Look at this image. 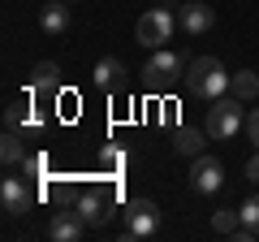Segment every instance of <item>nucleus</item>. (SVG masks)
<instances>
[{"label": "nucleus", "mask_w": 259, "mask_h": 242, "mask_svg": "<svg viewBox=\"0 0 259 242\" xmlns=\"http://www.w3.org/2000/svg\"><path fill=\"white\" fill-rule=\"evenodd\" d=\"M48 233H52L56 242H78L87 233V221L78 216V208H74V212H65V208H61V212L52 216V225H48Z\"/></svg>", "instance_id": "obj_12"}, {"label": "nucleus", "mask_w": 259, "mask_h": 242, "mask_svg": "<svg viewBox=\"0 0 259 242\" xmlns=\"http://www.w3.org/2000/svg\"><path fill=\"white\" fill-rule=\"evenodd\" d=\"M160 225H164V212H160L151 199H130V204H125V229H121V238H125V242L156 238Z\"/></svg>", "instance_id": "obj_2"}, {"label": "nucleus", "mask_w": 259, "mask_h": 242, "mask_svg": "<svg viewBox=\"0 0 259 242\" xmlns=\"http://www.w3.org/2000/svg\"><path fill=\"white\" fill-rule=\"evenodd\" d=\"M246 139L259 147V108H250V112H246Z\"/></svg>", "instance_id": "obj_21"}, {"label": "nucleus", "mask_w": 259, "mask_h": 242, "mask_svg": "<svg viewBox=\"0 0 259 242\" xmlns=\"http://www.w3.org/2000/svg\"><path fill=\"white\" fill-rule=\"evenodd\" d=\"M229 78L233 74H225V65L216 56H194L190 65H186V87L199 100H221V95H229Z\"/></svg>", "instance_id": "obj_1"}, {"label": "nucleus", "mask_w": 259, "mask_h": 242, "mask_svg": "<svg viewBox=\"0 0 259 242\" xmlns=\"http://www.w3.org/2000/svg\"><path fill=\"white\" fill-rule=\"evenodd\" d=\"M0 160H5L9 169L26 160V139H22V130H13V126H5V139H0Z\"/></svg>", "instance_id": "obj_15"}, {"label": "nucleus", "mask_w": 259, "mask_h": 242, "mask_svg": "<svg viewBox=\"0 0 259 242\" xmlns=\"http://www.w3.org/2000/svg\"><path fill=\"white\" fill-rule=\"evenodd\" d=\"M160 5H164V9H173V5H182V0H160Z\"/></svg>", "instance_id": "obj_23"}, {"label": "nucleus", "mask_w": 259, "mask_h": 242, "mask_svg": "<svg viewBox=\"0 0 259 242\" xmlns=\"http://www.w3.org/2000/svg\"><path fill=\"white\" fill-rule=\"evenodd\" d=\"M39 26H44V35H65V30H69V0H52V5H44Z\"/></svg>", "instance_id": "obj_14"}, {"label": "nucleus", "mask_w": 259, "mask_h": 242, "mask_svg": "<svg viewBox=\"0 0 259 242\" xmlns=\"http://www.w3.org/2000/svg\"><path fill=\"white\" fill-rule=\"evenodd\" d=\"M52 91H61V65H56V61H39V65L30 69L26 95L35 100V95H52Z\"/></svg>", "instance_id": "obj_11"}, {"label": "nucleus", "mask_w": 259, "mask_h": 242, "mask_svg": "<svg viewBox=\"0 0 259 242\" xmlns=\"http://www.w3.org/2000/svg\"><path fill=\"white\" fill-rule=\"evenodd\" d=\"M0 208H5V216H26V212H30V190H26V182L5 177V182H0Z\"/></svg>", "instance_id": "obj_10"}, {"label": "nucleus", "mask_w": 259, "mask_h": 242, "mask_svg": "<svg viewBox=\"0 0 259 242\" xmlns=\"http://www.w3.org/2000/svg\"><path fill=\"white\" fill-rule=\"evenodd\" d=\"M91 83L100 87V91H121V87L130 83V69H125V61H121V56H100V61H95V74H91Z\"/></svg>", "instance_id": "obj_9"}, {"label": "nucleus", "mask_w": 259, "mask_h": 242, "mask_svg": "<svg viewBox=\"0 0 259 242\" xmlns=\"http://www.w3.org/2000/svg\"><path fill=\"white\" fill-rule=\"evenodd\" d=\"M238 212H242V225H246V229H250V233L259 238V195L242 199V208H238Z\"/></svg>", "instance_id": "obj_18"}, {"label": "nucleus", "mask_w": 259, "mask_h": 242, "mask_svg": "<svg viewBox=\"0 0 259 242\" xmlns=\"http://www.w3.org/2000/svg\"><path fill=\"white\" fill-rule=\"evenodd\" d=\"M229 95H238L242 104L259 100V74H255V69H238V74L229 78Z\"/></svg>", "instance_id": "obj_16"}, {"label": "nucleus", "mask_w": 259, "mask_h": 242, "mask_svg": "<svg viewBox=\"0 0 259 242\" xmlns=\"http://www.w3.org/2000/svg\"><path fill=\"white\" fill-rule=\"evenodd\" d=\"M225 186V165L216 156H190V190L194 195H216Z\"/></svg>", "instance_id": "obj_6"}, {"label": "nucleus", "mask_w": 259, "mask_h": 242, "mask_svg": "<svg viewBox=\"0 0 259 242\" xmlns=\"http://www.w3.org/2000/svg\"><path fill=\"white\" fill-rule=\"evenodd\" d=\"M238 95H221V100H212V108H207V134L212 139H233L238 130H246V112L238 108Z\"/></svg>", "instance_id": "obj_3"}, {"label": "nucleus", "mask_w": 259, "mask_h": 242, "mask_svg": "<svg viewBox=\"0 0 259 242\" xmlns=\"http://www.w3.org/2000/svg\"><path fill=\"white\" fill-rule=\"evenodd\" d=\"M207 139H212L207 130H194V126H182V130L173 134V151H177V156H203V151H207Z\"/></svg>", "instance_id": "obj_13"}, {"label": "nucleus", "mask_w": 259, "mask_h": 242, "mask_svg": "<svg viewBox=\"0 0 259 242\" xmlns=\"http://www.w3.org/2000/svg\"><path fill=\"white\" fill-rule=\"evenodd\" d=\"M22 173L26 177H48V156L44 151H30V156L22 160Z\"/></svg>", "instance_id": "obj_19"}, {"label": "nucleus", "mask_w": 259, "mask_h": 242, "mask_svg": "<svg viewBox=\"0 0 259 242\" xmlns=\"http://www.w3.org/2000/svg\"><path fill=\"white\" fill-rule=\"evenodd\" d=\"M30 121H35V112H30V95H26V100H9V104H5V126L22 130V126H30Z\"/></svg>", "instance_id": "obj_17"}, {"label": "nucleus", "mask_w": 259, "mask_h": 242, "mask_svg": "<svg viewBox=\"0 0 259 242\" xmlns=\"http://www.w3.org/2000/svg\"><path fill=\"white\" fill-rule=\"evenodd\" d=\"M69 5H74V0H69Z\"/></svg>", "instance_id": "obj_24"}, {"label": "nucleus", "mask_w": 259, "mask_h": 242, "mask_svg": "<svg viewBox=\"0 0 259 242\" xmlns=\"http://www.w3.org/2000/svg\"><path fill=\"white\" fill-rule=\"evenodd\" d=\"M182 69H186V61L173 52V48H156V52H151V61L143 65V78H147L151 87H164V91H168V87L182 78Z\"/></svg>", "instance_id": "obj_5"}, {"label": "nucleus", "mask_w": 259, "mask_h": 242, "mask_svg": "<svg viewBox=\"0 0 259 242\" xmlns=\"http://www.w3.org/2000/svg\"><path fill=\"white\" fill-rule=\"evenodd\" d=\"M177 22H182V30L186 35H207V30L216 26V13H212V5H203V0H182L177 5Z\"/></svg>", "instance_id": "obj_7"}, {"label": "nucleus", "mask_w": 259, "mask_h": 242, "mask_svg": "<svg viewBox=\"0 0 259 242\" xmlns=\"http://www.w3.org/2000/svg\"><path fill=\"white\" fill-rule=\"evenodd\" d=\"M182 26V22L173 18L168 9H151V13H143L139 18V26H134V35H139V44L143 48H168V39H173V30Z\"/></svg>", "instance_id": "obj_4"}, {"label": "nucleus", "mask_w": 259, "mask_h": 242, "mask_svg": "<svg viewBox=\"0 0 259 242\" xmlns=\"http://www.w3.org/2000/svg\"><path fill=\"white\" fill-rule=\"evenodd\" d=\"M100 165L108 169V173H121V169H125V151H121V147H104L100 151Z\"/></svg>", "instance_id": "obj_20"}, {"label": "nucleus", "mask_w": 259, "mask_h": 242, "mask_svg": "<svg viewBox=\"0 0 259 242\" xmlns=\"http://www.w3.org/2000/svg\"><path fill=\"white\" fill-rule=\"evenodd\" d=\"M74 208L87 225H108L112 221V190H87V195H78Z\"/></svg>", "instance_id": "obj_8"}, {"label": "nucleus", "mask_w": 259, "mask_h": 242, "mask_svg": "<svg viewBox=\"0 0 259 242\" xmlns=\"http://www.w3.org/2000/svg\"><path fill=\"white\" fill-rule=\"evenodd\" d=\"M246 177H250V182H255V186H259V147H255V156L246 160Z\"/></svg>", "instance_id": "obj_22"}]
</instances>
